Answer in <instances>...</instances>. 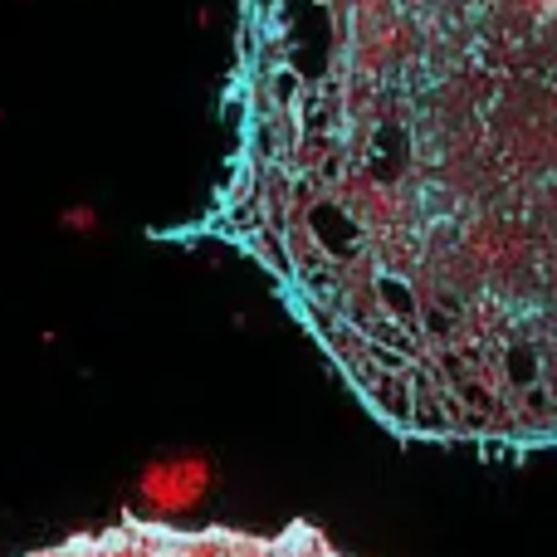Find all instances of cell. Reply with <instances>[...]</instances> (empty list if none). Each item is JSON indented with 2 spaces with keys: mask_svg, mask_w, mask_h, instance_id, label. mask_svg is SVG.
Returning <instances> with one entry per match:
<instances>
[{
  "mask_svg": "<svg viewBox=\"0 0 557 557\" xmlns=\"http://www.w3.org/2000/svg\"><path fill=\"white\" fill-rule=\"evenodd\" d=\"M206 231L396 435L557 450V0H240Z\"/></svg>",
  "mask_w": 557,
  "mask_h": 557,
  "instance_id": "1",
  "label": "cell"
},
{
  "mask_svg": "<svg viewBox=\"0 0 557 557\" xmlns=\"http://www.w3.org/2000/svg\"><path fill=\"white\" fill-rule=\"evenodd\" d=\"M29 557H347L318 529H182V523H117L103 533H78L54 548H39Z\"/></svg>",
  "mask_w": 557,
  "mask_h": 557,
  "instance_id": "2",
  "label": "cell"
},
{
  "mask_svg": "<svg viewBox=\"0 0 557 557\" xmlns=\"http://www.w3.org/2000/svg\"><path fill=\"white\" fill-rule=\"evenodd\" d=\"M211 460L196 450H176V455H157L143 465L137 474V504H143L147 523H176L191 509H201V499L211 494Z\"/></svg>",
  "mask_w": 557,
  "mask_h": 557,
  "instance_id": "3",
  "label": "cell"
},
{
  "mask_svg": "<svg viewBox=\"0 0 557 557\" xmlns=\"http://www.w3.org/2000/svg\"><path fill=\"white\" fill-rule=\"evenodd\" d=\"M64 225L69 231H94V211H84V206H78V211H64Z\"/></svg>",
  "mask_w": 557,
  "mask_h": 557,
  "instance_id": "4",
  "label": "cell"
}]
</instances>
